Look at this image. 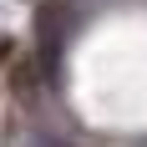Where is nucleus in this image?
I'll list each match as a JSON object with an SVG mask.
<instances>
[{"label": "nucleus", "mask_w": 147, "mask_h": 147, "mask_svg": "<svg viewBox=\"0 0 147 147\" xmlns=\"http://www.w3.org/2000/svg\"><path fill=\"white\" fill-rule=\"evenodd\" d=\"M20 147H56V142H51V137H36V132H26V137H20Z\"/></svg>", "instance_id": "obj_1"}]
</instances>
